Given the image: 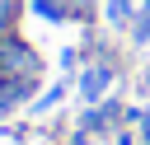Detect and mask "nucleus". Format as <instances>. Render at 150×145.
<instances>
[{"instance_id": "f257e3e1", "label": "nucleus", "mask_w": 150, "mask_h": 145, "mask_svg": "<svg viewBox=\"0 0 150 145\" xmlns=\"http://www.w3.org/2000/svg\"><path fill=\"white\" fill-rule=\"evenodd\" d=\"M42 75V61L28 42H19L14 33L0 37V80H38Z\"/></svg>"}, {"instance_id": "f03ea898", "label": "nucleus", "mask_w": 150, "mask_h": 145, "mask_svg": "<svg viewBox=\"0 0 150 145\" xmlns=\"http://www.w3.org/2000/svg\"><path fill=\"white\" fill-rule=\"evenodd\" d=\"M108 84H112V65H108V61H94V65L80 75V94H84L89 103H98V98L108 94Z\"/></svg>"}, {"instance_id": "7ed1b4c3", "label": "nucleus", "mask_w": 150, "mask_h": 145, "mask_svg": "<svg viewBox=\"0 0 150 145\" xmlns=\"http://www.w3.org/2000/svg\"><path fill=\"white\" fill-rule=\"evenodd\" d=\"M33 89H38V80H0V112H9V108H19V103H28V98H33Z\"/></svg>"}, {"instance_id": "20e7f679", "label": "nucleus", "mask_w": 150, "mask_h": 145, "mask_svg": "<svg viewBox=\"0 0 150 145\" xmlns=\"http://www.w3.org/2000/svg\"><path fill=\"white\" fill-rule=\"evenodd\" d=\"M19 9H23L19 0H0V37H5V33H14V23H19Z\"/></svg>"}, {"instance_id": "39448f33", "label": "nucleus", "mask_w": 150, "mask_h": 145, "mask_svg": "<svg viewBox=\"0 0 150 145\" xmlns=\"http://www.w3.org/2000/svg\"><path fill=\"white\" fill-rule=\"evenodd\" d=\"M33 9H38L42 19H52V23L66 19V0H33Z\"/></svg>"}, {"instance_id": "423d86ee", "label": "nucleus", "mask_w": 150, "mask_h": 145, "mask_svg": "<svg viewBox=\"0 0 150 145\" xmlns=\"http://www.w3.org/2000/svg\"><path fill=\"white\" fill-rule=\"evenodd\" d=\"M131 42H150V9L131 19Z\"/></svg>"}, {"instance_id": "0eeeda50", "label": "nucleus", "mask_w": 150, "mask_h": 145, "mask_svg": "<svg viewBox=\"0 0 150 145\" xmlns=\"http://www.w3.org/2000/svg\"><path fill=\"white\" fill-rule=\"evenodd\" d=\"M108 19L112 23H127L131 19V0H108Z\"/></svg>"}, {"instance_id": "6e6552de", "label": "nucleus", "mask_w": 150, "mask_h": 145, "mask_svg": "<svg viewBox=\"0 0 150 145\" xmlns=\"http://www.w3.org/2000/svg\"><path fill=\"white\" fill-rule=\"evenodd\" d=\"M61 94H66V89H61V84H56V89H47V94H42V98H38V103H33V108H38V112H47V108H52V103H61Z\"/></svg>"}, {"instance_id": "1a4fd4ad", "label": "nucleus", "mask_w": 150, "mask_h": 145, "mask_svg": "<svg viewBox=\"0 0 150 145\" xmlns=\"http://www.w3.org/2000/svg\"><path fill=\"white\" fill-rule=\"evenodd\" d=\"M117 145H131V136H122V140H117Z\"/></svg>"}]
</instances>
